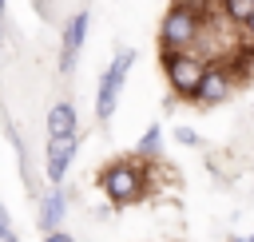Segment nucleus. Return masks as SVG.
<instances>
[{"label":"nucleus","mask_w":254,"mask_h":242,"mask_svg":"<svg viewBox=\"0 0 254 242\" xmlns=\"http://www.w3.org/2000/svg\"><path fill=\"white\" fill-rule=\"evenodd\" d=\"M131 60H135L131 52H119V56H115V63H111V71L103 75V87H99V103H95L99 119H111V111H115V99H119V83H123V75H127Z\"/></svg>","instance_id":"1"},{"label":"nucleus","mask_w":254,"mask_h":242,"mask_svg":"<svg viewBox=\"0 0 254 242\" xmlns=\"http://www.w3.org/2000/svg\"><path fill=\"white\" fill-rule=\"evenodd\" d=\"M167 75H171V83H175L179 91H194L198 79H202V67H198V60H190V56H171V60H167Z\"/></svg>","instance_id":"2"},{"label":"nucleus","mask_w":254,"mask_h":242,"mask_svg":"<svg viewBox=\"0 0 254 242\" xmlns=\"http://www.w3.org/2000/svg\"><path fill=\"white\" fill-rule=\"evenodd\" d=\"M71 155H75V135H67V139H52V147H48V179H52V182L64 179Z\"/></svg>","instance_id":"3"},{"label":"nucleus","mask_w":254,"mask_h":242,"mask_svg":"<svg viewBox=\"0 0 254 242\" xmlns=\"http://www.w3.org/2000/svg\"><path fill=\"white\" fill-rule=\"evenodd\" d=\"M103 186H107V194L111 198H131L135 190H139V175L135 171H127V167H115V171H107V179H103Z\"/></svg>","instance_id":"4"},{"label":"nucleus","mask_w":254,"mask_h":242,"mask_svg":"<svg viewBox=\"0 0 254 242\" xmlns=\"http://www.w3.org/2000/svg\"><path fill=\"white\" fill-rule=\"evenodd\" d=\"M71 131H75V107L71 103H56L48 111V135L52 139H67Z\"/></svg>","instance_id":"5"},{"label":"nucleus","mask_w":254,"mask_h":242,"mask_svg":"<svg viewBox=\"0 0 254 242\" xmlns=\"http://www.w3.org/2000/svg\"><path fill=\"white\" fill-rule=\"evenodd\" d=\"M190 36H194V20H190L183 8L171 12V16H167V28H163V40H167V44H187Z\"/></svg>","instance_id":"6"},{"label":"nucleus","mask_w":254,"mask_h":242,"mask_svg":"<svg viewBox=\"0 0 254 242\" xmlns=\"http://www.w3.org/2000/svg\"><path fill=\"white\" fill-rule=\"evenodd\" d=\"M83 28H87V16L79 12V16H71V24H67V36H64V71L75 63L71 56L79 52V44H83Z\"/></svg>","instance_id":"7"},{"label":"nucleus","mask_w":254,"mask_h":242,"mask_svg":"<svg viewBox=\"0 0 254 242\" xmlns=\"http://www.w3.org/2000/svg\"><path fill=\"white\" fill-rule=\"evenodd\" d=\"M60 218H64V194L56 190V194H48V202H44V218H40V222H44V226L52 230V226H56Z\"/></svg>","instance_id":"8"},{"label":"nucleus","mask_w":254,"mask_h":242,"mask_svg":"<svg viewBox=\"0 0 254 242\" xmlns=\"http://www.w3.org/2000/svg\"><path fill=\"white\" fill-rule=\"evenodd\" d=\"M226 12L234 20H250L254 16V0H226Z\"/></svg>","instance_id":"9"},{"label":"nucleus","mask_w":254,"mask_h":242,"mask_svg":"<svg viewBox=\"0 0 254 242\" xmlns=\"http://www.w3.org/2000/svg\"><path fill=\"white\" fill-rule=\"evenodd\" d=\"M198 91H202V95H222V79L206 75V79H198Z\"/></svg>","instance_id":"10"},{"label":"nucleus","mask_w":254,"mask_h":242,"mask_svg":"<svg viewBox=\"0 0 254 242\" xmlns=\"http://www.w3.org/2000/svg\"><path fill=\"white\" fill-rule=\"evenodd\" d=\"M48 242H71L67 234H48Z\"/></svg>","instance_id":"11"},{"label":"nucleus","mask_w":254,"mask_h":242,"mask_svg":"<svg viewBox=\"0 0 254 242\" xmlns=\"http://www.w3.org/2000/svg\"><path fill=\"white\" fill-rule=\"evenodd\" d=\"M0 230H8V214H4V206H0Z\"/></svg>","instance_id":"12"},{"label":"nucleus","mask_w":254,"mask_h":242,"mask_svg":"<svg viewBox=\"0 0 254 242\" xmlns=\"http://www.w3.org/2000/svg\"><path fill=\"white\" fill-rule=\"evenodd\" d=\"M0 242H16V238H12V234H8V230H0Z\"/></svg>","instance_id":"13"},{"label":"nucleus","mask_w":254,"mask_h":242,"mask_svg":"<svg viewBox=\"0 0 254 242\" xmlns=\"http://www.w3.org/2000/svg\"><path fill=\"white\" fill-rule=\"evenodd\" d=\"M250 28H254V16H250Z\"/></svg>","instance_id":"14"},{"label":"nucleus","mask_w":254,"mask_h":242,"mask_svg":"<svg viewBox=\"0 0 254 242\" xmlns=\"http://www.w3.org/2000/svg\"><path fill=\"white\" fill-rule=\"evenodd\" d=\"M250 242H254V238H250Z\"/></svg>","instance_id":"15"}]
</instances>
